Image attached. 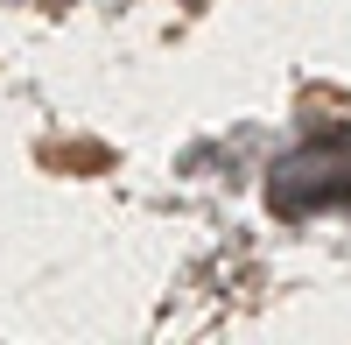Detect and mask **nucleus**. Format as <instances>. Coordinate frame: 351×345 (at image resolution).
<instances>
[]
</instances>
